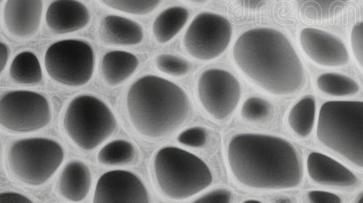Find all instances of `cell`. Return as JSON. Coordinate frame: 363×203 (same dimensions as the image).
Here are the masks:
<instances>
[{
  "mask_svg": "<svg viewBox=\"0 0 363 203\" xmlns=\"http://www.w3.org/2000/svg\"><path fill=\"white\" fill-rule=\"evenodd\" d=\"M232 192L226 190H216L204 195L194 202L197 203H230L233 201Z\"/></svg>",
  "mask_w": 363,
  "mask_h": 203,
  "instance_id": "4dcf8cb0",
  "label": "cell"
},
{
  "mask_svg": "<svg viewBox=\"0 0 363 203\" xmlns=\"http://www.w3.org/2000/svg\"><path fill=\"white\" fill-rule=\"evenodd\" d=\"M228 161L235 178L249 188L284 190L303 182V168L297 149L272 135H235L229 144Z\"/></svg>",
  "mask_w": 363,
  "mask_h": 203,
  "instance_id": "6da1fadb",
  "label": "cell"
},
{
  "mask_svg": "<svg viewBox=\"0 0 363 203\" xmlns=\"http://www.w3.org/2000/svg\"><path fill=\"white\" fill-rule=\"evenodd\" d=\"M315 119V101L307 96L295 105L289 112V124L299 137L306 138L312 132Z\"/></svg>",
  "mask_w": 363,
  "mask_h": 203,
  "instance_id": "7402d4cb",
  "label": "cell"
},
{
  "mask_svg": "<svg viewBox=\"0 0 363 203\" xmlns=\"http://www.w3.org/2000/svg\"><path fill=\"white\" fill-rule=\"evenodd\" d=\"M3 1H4V0H1V2H3Z\"/></svg>",
  "mask_w": 363,
  "mask_h": 203,
  "instance_id": "ab89813d",
  "label": "cell"
},
{
  "mask_svg": "<svg viewBox=\"0 0 363 203\" xmlns=\"http://www.w3.org/2000/svg\"><path fill=\"white\" fill-rule=\"evenodd\" d=\"M310 178L320 185L350 187L357 183V178L345 166L325 154L313 152L308 157Z\"/></svg>",
  "mask_w": 363,
  "mask_h": 203,
  "instance_id": "2e32d148",
  "label": "cell"
},
{
  "mask_svg": "<svg viewBox=\"0 0 363 203\" xmlns=\"http://www.w3.org/2000/svg\"><path fill=\"white\" fill-rule=\"evenodd\" d=\"M232 35L228 19L216 13L203 12L194 18L186 33L185 48L195 59L212 60L228 48Z\"/></svg>",
  "mask_w": 363,
  "mask_h": 203,
  "instance_id": "30bf717a",
  "label": "cell"
},
{
  "mask_svg": "<svg viewBox=\"0 0 363 203\" xmlns=\"http://www.w3.org/2000/svg\"><path fill=\"white\" fill-rule=\"evenodd\" d=\"M207 140V131L199 127L189 128L182 132L178 137L180 144L194 148L206 145Z\"/></svg>",
  "mask_w": 363,
  "mask_h": 203,
  "instance_id": "f1b7e54d",
  "label": "cell"
},
{
  "mask_svg": "<svg viewBox=\"0 0 363 203\" xmlns=\"http://www.w3.org/2000/svg\"><path fill=\"white\" fill-rule=\"evenodd\" d=\"M198 94L208 114L218 120H223L233 114L242 90L238 79L230 72L209 69L199 79Z\"/></svg>",
  "mask_w": 363,
  "mask_h": 203,
  "instance_id": "8fae6325",
  "label": "cell"
},
{
  "mask_svg": "<svg viewBox=\"0 0 363 203\" xmlns=\"http://www.w3.org/2000/svg\"><path fill=\"white\" fill-rule=\"evenodd\" d=\"M316 83L323 93L333 97L354 95L359 91V86L355 81L345 75L335 73L320 75Z\"/></svg>",
  "mask_w": 363,
  "mask_h": 203,
  "instance_id": "cb8c5ba5",
  "label": "cell"
},
{
  "mask_svg": "<svg viewBox=\"0 0 363 203\" xmlns=\"http://www.w3.org/2000/svg\"><path fill=\"white\" fill-rule=\"evenodd\" d=\"M134 156L135 149L130 142L116 140L110 142L100 151L98 161L105 166H123L131 163Z\"/></svg>",
  "mask_w": 363,
  "mask_h": 203,
  "instance_id": "d4e9b609",
  "label": "cell"
},
{
  "mask_svg": "<svg viewBox=\"0 0 363 203\" xmlns=\"http://www.w3.org/2000/svg\"><path fill=\"white\" fill-rule=\"evenodd\" d=\"M300 40L305 53L318 64L342 66L349 62L348 50L335 35L315 28H306L301 31Z\"/></svg>",
  "mask_w": 363,
  "mask_h": 203,
  "instance_id": "4fadbf2b",
  "label": "cell"
},
{
  "mask_svg": "<svg viewBox=\"0 0 363 203\" xmlns=\"http://www.w3.org/2000/svg\"><path fill=\"white\" fill-rule=\"evenodd\" d=\"M64 160V150L57 141L45 138L16 141L8 153V164L22 183L40 186L55 173Z\"/></svg>",
  "mask_w": 363,
  "mask_h": 203,
  "instance_id": "52a82bcc",
  "label": "cell"
},
{
  "mask_svg": "<svg viewBox=\"0 0 363 203\" xmlns=\"http://www.w3.org/2000/svg\"><path fill=\"white\" fill-rule=\"evenodd\" d=\"M242 6L249 9H256L266 3L267 0H237Z\"/></svg>",
  "mask_w": 363,
  "mask_h": 203,
  "instance_id": "836d02e7",
  "label": "cell"
},
{
  "mask_svg": "<svg viewBox=\"0 0 363 203\" xmlns=\"http://www.w3.org/2000/svg\"><path fill=\"white\" fill-rule=\"evenodd\" d=\"M99 30L103 42L116 46H135L144 37L143 30L138 22L118 16L105 17Z\"/></svg>",
  "mask_w": 363,
  "mask_h": 203,
  "instance_id": "e0dca14e",
  "label": "cell"
},
{
  "mask_svg": "<svg viewBox=\"0 0 363 203\" xmlns=\"http://www.w3.org/2000/svg\"><path fill=\"white\" fill-rule=\"evenodd\" d=\"M189 12L185 8H167L155 20L152 32L158 42L166 43L174 37L186 25Z\"/></svg>",
  "mask_w": 363,
  "mask_h": 203,
  "instance_id": "ffe728a7",
  "label": "cell"
},
{
  "mask_svg": "<svg viewBox=\"0 0 363 203\" xmlns=\"http://www.w3.org/2000/svg\"><path fill=\"white\" fill-rule=\"evenodd\" d=\"M64 126L68 137L79 147L92 150L115 132L117 121L104 102L95 96L83 95L68 105Z\"/></svg>",
  "mask_w": 363,
  "mask_h": 203,
  "instance_id": "8992f818",
  "label": "cell"
},
{
  "mask_svg": "<svg viewBox=\"0 0 363 203\" xmlns=\"http://www.w3.org/2000/svg\"><path fill=\"white\" fill-rule=\"evenodd\" d=\"M126 102L133 128L151 139L172 132L190 112V100L184 90L155 76H145L133 83Z\"/></svg>",
  "mask_w": 363,
  "mask_h": 203,
  "instance_id": "3957f363",
  "label": "cell"
},
{
  "mask_svg": "<svg viewBox=\"0 0 363 203\" xmlns=\"http://www.w3.org/2000/svg\"><path fill=\"white\" fill-rule=\"evenodd\" d=\"M156 66L159 71L173 76H185L191 69V64L187 60L169 54L158 56Z\"/></svg>",
  "mask_w": 363,
  "mask_h": 203,
  "instance_id": "4316f807",
  "label": "cell"
},
{
  "mask_svg": "<svg viewBox=\"0 0 363 203\" xmlns=\"http://www.w3.org/2000/svg\"><path fill=\"white\" fill-rule=\"evenodd\" d=\"M308 199L312 203L342 202V199L336 195L323 191H311L308 194Z\"/></svg>",
  "mask_w": 363,
  "mask_h": 203,
  "instance_id": "1f68e13d",
  "label": "cell"
},
{
  "mask_svg": "<svg viewBox=\"0 0 363 203\" xmlns=\"http://www.w3.org/2000/svg\"><path fill=\"white\" fill-rule=\"evenodd\" d=\"M33 202L28 197L16 193L4 192L0 195V203H30Z\"/></svg>",
  "mask_w": 363,
  "mask_h": 203,
  "instance_id": "d6a6232c",
  "label": "cell"
},
{
  "mask_svg": "<svg viewBox=\"0 0 363 203\" xmlns=\"http://www.w3.org/2000/svg\"><path fill=\"white\" fill-rule=\"evenodd\" d=\"M190 1L194 3V4H204L208 1V0H190Z\"/></svg>",
  "mask_w": 363,
  "mask_h": 203,
  "instance_id": "8d00e7d4",
  "label": "cell"
},
{
  "mask_svg": "<svg viewBox=\"0 0 363 203\" xmlns=\"http://www.w3.org/2000/svg\"><path fill=\"white\" fill-rule=\"evenodd\" d=\"M140 60L133 54L123 51L110 52L101 63L104 79L111 86L121 83L138 69Z\"/></svg>",
  "mask_w": 363,
  "mask_h": 203,
  "instance_id": "d6986e66",
  "label": "cell"
},
{
  "mask_svg": "<svg viewBox=\"0 0 363 203\" xmlns=\"http://www.w3.org/2000/svg\"><path fill=\"white\" fill-rule=\"evenodd\" d=\"M52 117L48 98L39 93L19 90L4 94L0 100V123L9 131H38L47 127Z\"/></svg>",
  "mask_w": 363,
  "mask_h": 203,
  "instance_id": "9c48e42d",
  "label": "cell"
},
{
  "mask_svg": "<svg viewBox=\"0 0 363 203\" xmlns=\"http://www.w3.org/2000/svg\"><path fill=\"white\" fill-rule=\"evenodd\" d=\"M11 79L19 84H35L43 79L40 62L32 52L18 54L10 67Z\"/></svg>",
  "mask_w": 363,
  "mask_h": 203,
  "instance_id": "44dd1931",
  "label": "cell"
},
{
  "mask_svg": "<svg viewBox=\"0 0 363 203\" xmlns=\"http://www.w3.org/2000/svg\"><path fill=\"white\" fill-rule=\"evenodd\" d=\"M154 169L159 188L173 199L189 198L206 190L213 182L210 168L200 158L177 147L159 150Z\"/></svg>",
  "mask_w": 363,
  "mask_h": 203,
  "instance_id": "5b68a950",
  "label": "cell"
},
{
  "mask_svg": "<svg viewBox=\"0 0 363 203\" xmlns=\"http://www.w3.org/2000/svg\"><path fill=\"white\" fill-rule=\"evenodd\" d=\"M89 19L87 8L77 0H56L45 15L48 28L56 34L79 30L87 25Z\"/></svg>",
  "mask_w": 363,
  "mask_h": 203,
  "instance_id": "9a60e30c",
  "label": "cell"
},
{
  "mask_svg": "<svg viewBox=\"0 0 363 203\" xmlns=\"http://www.w3.org/2000/svg\"><path fill=\"white\" fill-rule=\"evenodd\" d=\"M349 0H295L301 15L313 21H325L342 11Z\"/></svg>",
  "mask_w": 363,
  "mask_h": 203,
  "instance_id": "603a6c76",
  "label": "cell"
},
{
  "mask_svg": "<svg viewBox=\"0 0 363 203\" xmlns=\"http://www.w3.org/2000/svg\"><path fill=\"white\" fill-rule=\"evenodd\" d=\"M92 177L88 167L80 161L68 163L59 180V191L68 200H84L89 192Z\"/></svg>",
  "mask_w": 363,
  "mask_h": 203,
  "instance_id": "ac0fdd59",
  "label": "cell"
},
{
  "mask_svg": "<svg viewBox=\"0 0 363 203\" xmlns=\"http://www.w3.org/2000/svg\"><path fill=\"white\" fill-rule=\"evenodd\" d=\"M277 202H290L291 201L286 198H280L279 200L277 201Z\"/></svg>",
  "mask_w": 363,
  "mask_h": 203,
  "instance_id": "74e56055",
  "label": "cell"
},
{
  "mask_svg": "<svg viewBox=\"0 0 363 203\" xmlns=\"http://www.w3.org/2000/svg\"><path fill=\"white\" fill-rule=\"evenodd\" d=\"M271 111L268 102L259 98L247 99L241 110L242 117L250 122H259L266 119Z\"/></svg>",
  "mask_w": 363,
  "mask_h": 203,
  "instance_id": "83f0119b",
  "label": "cell"
},
{
  "mask_svg": "<svg viewBox=\"0 0 363 203\" xmlns=\"http://www.w3.org/2000/svg\"><path fill=\"white\" fill-rule=\"evenodd\" d=\"M96 203H147L148 192L141 179L126 170L104 173L96 185Z\"/></svg>",
  "mask_w": 363,
  "mask_h": 203,
  "instance_id": "7c38bea8",
  "label": "cell"
},
{
  "mask_svg": "<svg viewBox=\"0 0 363 203\" xmlns=\"http://www.w3.org/2000/svg\"><path fill=\"white\" fill-rule=\"evenodd\" d=\"M162 0H101L106 6L133 15H145L155 10Z\"/></svg>",
  "mask_w": 363,
  "mask_h": 203,
  "instance_id": "484cf974",
  "label": "cell"
},
{
  "mask_svg": "<svg viewBox=\"0 0 363 203\" xmlns=\"http://www.w3.org/2000/svg\"><path fill=\"white\" fill-rule=\"evenodd\" d=\"M42 15V0H8L4 9L6 27L16 37H30L38 32Z\"/></svg>",
  "mask_w": 363,
  "mask_h": 203,
  "instance_id": "5bb4252c",
  "label": "cell"
},
{
  "mask_svg": "<svg viewBox=\"0 0 363 203\" xmlns=\"http://www.w3.org/2000/svg\"><path fill=\"white\" fill-rule=\"evenodd\" d=\"M244 202H246V203H255V202H260L258 201V200L249 199V200L245 201Z\"/></svg>",
  "mask_w": 363,
  "mask_h": 203,
  "instance_id": "f35d334b",
  "label": "cell"
},
{
  "mask_svg": "<svg viewBox=\"0 0 363 203\" xmlns=\"http://www.w3.org/2000/svg\"><path fill=\"white\" fill-rule=\"evenodd\" d=\"M356 202H358V203H363V192L360 193L357 199H356Z\"/></svg>",
  "mask_w": 363,
  "mask_h": 203,
  "instance_id": "d590c367",
  "label": "cell"
},
{
  "mask_svg": "<svg viewBox=\"0 0 363 203\" xmlns=\"http://www.w3.org/2000/svg\"><path fill=\"white\" fill-rule=\"evenodd\" d=\"M233 57L240 71L271 95H289L306 84L300 57L289 39L277 30L245 32L235 44Z\"/></svg>",
  "mask_w": 363,
  "mask_h": 203,
  "instance_id": "7a4b0ae2",
  "label": "cell"
},
{
  "mask_svg": "<svg viewBox=\"0 0 363 203\" xmlns=\"http://www.w3.org/2000/svg\"><path fill=\"white\" fill-rule=\"evenodd\" d=\"M45 66L55 81L69 86H80L92 79L95 54L84 41L65 40L52 45L45 55Z\"/></svg>",
  "mask_w": 363,
  "mask_h": 203,
  "instance_id": "ba28073f",
  "label": "cell"
},
{
  "mask_svg": "<svg viewBox=\"0 0 363 203\" xmlns=\"http://www.w3.org/2000/svg\"><path fill=\"white\" fill-rule=\"evenodd\" d=\"M351 44L354 57L363 69V22L352 28Z\"/></svg>",
  "mask_w": 363,
  "mask_h": 203,
  "instance_id": "f546056e",
  "label": "cell"
},
{
  "mask_svg": "<svg viewBox=\"0 0 363 203\" xmlns=\"http://www.w3.org/2000/svg\"><path fill=\"white\" fill-rule=\"evenodd\" d=\"M0 52H1V72H3L10 55V50L9 47L3 42L0 44Z\"/></svg>",
  "mask_w": 363,
  "mask_h": 203,
  "instance_id": "e575fe53",
  "label": "cell"
},
{
  "mask_svg": "<svg viewBox=\"0 0 363 203\" xmlns=\"http://www.w3.org/2000/svg\"><path fill=\"white\" fill-rule=\"evenodd\" d=\"M317 139L363 168V102L325 103L318 120Z\"/></svg>",
  "mask_w": 363,
  "mask_h": 203,
  "instance_id": "277c9868",
  "label": "cell"
}]
</instances>
